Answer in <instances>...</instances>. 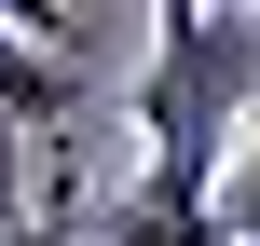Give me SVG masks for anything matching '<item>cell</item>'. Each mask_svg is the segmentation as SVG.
Segmentation results:
<instances>
[{
  "label": "cell",
  "instance_id": "4",
  "mask_svg": "<svg viewBox=\"0 0 260 246\" xmlns=\"http://www.w3.org/2000/svg\"><path fill=\"white\" fill-rule=\"evenodd\" d=\"M0 14H27V27H69V14H55V0H0Z\"/></svg>",
  "mask_w": 260,
  "mask_h": 246
},
{
  "label": "cell",
  "instance_id": "3",
  "mask_svg": "<svg viewBox=\"0 0 260 246\" xmlns=\"http://www.w3.org/2000/svg\"><path fill=\"white\" fill-rule=\"evenodd\" d=\"M219 233H260V151L233 164V178H219Z\"/></svg>",
  "mask_w": 260,
  "mask_h": 246
},
{
  "label": "cell",
  "instance_id": "1",
  "mask_svg": "<svg viewBox=\"0 0 260 246\" xmlns=\"http://www.w3.org/2000/svg\"><path fill=\"white\" fill-rule=\"evenodd\" d=\"M69 96H82V68L55 55V27H27V14H0V110H14V123H55Z\"/></svg>",
  "mask_w": 260,
  "mask_h": 246
},
{
  "label": "cell",
  "instance_id": "7",
  "mask_svg": "<svg viewBox=\"0 0 260 246\" xmlns=\"http://www.w3.org/2000/svg\"><path fill=\"white\" fill-rule=\"evenodd\" d=\"M219 246H260V233H219Z\"/></svg>",
  "mask_w": 260,
  "mask_h": 246
},
{
  "label": "cell",
  "instance_id": "2",
  "mask_svg": "<svg viewBox=\"0 0 260 246\" xmlns=\"http://www.w3.org/2000/svg\"><path fill=\"white\" fill-rule=\"evenodd\" d=\"M0 219H27V123L0 110Z\"/></svg>",
  "mask_w": 260,
  "mask_h": 246
},
{
  "label": "cell",
  "instance_id": "5",
  "mask_svg": "<svg viewBox=\"0 0 260 246\" xmlns=\"http://www.w3.org/2000/svg\"><path fill=\"white\" fill-rule=\"evenodd\" d=\"M69 246H123V219H96V233H69Z\"/></svg>",
  "mask_w": 260,
  "mask_h": 246
},
{
  "label": "cell",
  "instance_id": "6",
  "mask_svg": "<svg viewBox=\"0 0 260 246\" xmlns=\"http://www.w3.org/2000/svg\"><path fill=\"white\" fill-rule=\"evenodd\" d=\"M0 246H55V233H27V219H0Z\"/></svg>",
  "mask_w": 260,
  "mask_h": 246
}]
</instances>
